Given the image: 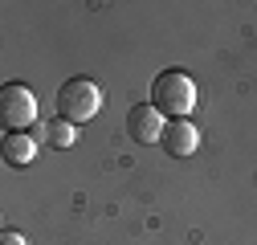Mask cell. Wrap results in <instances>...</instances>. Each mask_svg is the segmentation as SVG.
Returning a JSON list of instances; mask_svg holds the SVG:
<instances>
[{"instance_id": "52a82bcc", "label": "cell", "mask_w": 257, "mask_h": 245, "mask_svg": "<svg viewBox=\"0 0 257 245\" xmlns=\"http://www.w3.org/2000/svg\"><path fill=\"white\" fill-rule=\"evenodd\" d=\"M41 139L49 143V147H74L78 143V131H74V122H66V118H53V122H45L41 127Z\"/></svg>"}, {"instance_id": "3957f363", "label": "cell", "mask_w": 257, "mask_h": 245, "mask_svg": "<svg viewBox=\"0 0 257 245\" xmlns=\"http://www.w3.org/2000/svg\"><path fill=\"white\" fill-rule=\"evenodd\" d=\"M0 122H5V131H29L37 122V94L25 82L0 86Z\"/></svg>"}, {"instance_id": "8992f818", "label": "cell", "mask_w": 257, "mask_h": 245, "mask_svg": "<svg viewBox=\"0 0 257 245\" xmlns=\"http://www.w3.org/2000/svg\"><path fill=\"white\" fill-rule=\"evenodd\" d=\"M33 160H37V139L29 135V131H9V135H5V164L29 168Z\"/></svg>"}, {"instance_id": "7a4b0ae2", "label": "cell", "mask_w": 257, "mask_h": 245, "mask_svg": "<svg viewBox=\"0 0 257 245\" xmlns=\"http://www.w3.org/2000/svg\"><path fill=\"white\" fill-rule=\"evenodd\" d=\"M98 110H102V90L90 78H70L57 86V118L78 127V122H90Z\"/></svg>"}, {"instance_id": "6da1fadb", "label": "cell", "mask_w": 257, "mask_h": 245, "mask_svg": "<svg viewBox=\"0 0 257 245\" xmlns=\"http://www.w3.org/2000/svg\"><path fill=\"white\" fill-rule=\"evenodd\" d=\"M151 106L168 118H188L196 110V82L184 70H164L151 82Z\"/></svg>"}, {"instance_id": "277c9868", "label": "cell", "mask_w": 257, "mask_h": 245, "mask_svg": "<svg viewBox=\"0 0 257 245\" xmlns=\"http://www.w3.org/2000/svg\"><path fill=\"white\" fill-rule=\"evenodd\" d=\"M164 114H159L151 102H139V106H131L126 110V135H131L135 143H159L164 139Z\"/></svg>"}, {"instance_id": "ba28073f", "label": "cell", "mask_w": 257, "mask_h": 245, "mask_svg": "<svg viewBox=\"0 0 257 245\" xmlns=\"http://www.w3.org/2000/svg\"><path fill=\"white\" fill-rule=\"evenodd\" d=\"M0 245H29V237L21 229H5V233H0Z\"/></svg>"}, {"instance_id": "5b68a950", "label": "cell", "mask_w": 257, "mask_h": 245, "mask_svg": "<svg viewBox=\"0 0 257 245\" xmlns=\"http://www.w3.org/2000/svg\"><path fill=\"white\" fill-rule=\"evenodd\" d=\"M159 147H164L172 160H188L192 151L200 147V131L192 127L188 118H172L168 127H164V139H159Z\"/></svg>"}]
</instances>
